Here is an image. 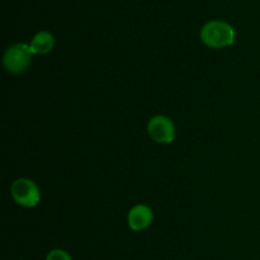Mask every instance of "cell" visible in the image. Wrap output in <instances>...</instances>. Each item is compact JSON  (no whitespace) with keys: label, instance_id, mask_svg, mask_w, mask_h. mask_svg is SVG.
<instances>
[{"label":"cell","instance_id":"6da1fadb","mask_svg":"<svg viewBox=\"0 0 260 260\" xmlns=\"http://www.w3.org/2000/svg\"><path fill=\"white\" fill-rule=\"evenodd\" d=\"M201 40L208 47H226L235 42V29L222 20H211L201 29Z\"/></svg>","mask_w":260,"mask_h":260},{"label":"cell","instance_id":"7a4b0ae2","mask_svg":"<svg viewBox=\"0 0 260 260\" xmlns=\"http://www.w3.org/2000/svg\"><path fill=\"white\" fill-rule=\"evenodd\" d=\"M30 56H32L30 46L25 43H18L5 51L3 62L9 73L20 74L29 66Z\"/></svg>","mask_w":260,"mask_h":260},{"label":"cell","instance_id":"3957f363","mask_svg":"<svg viewBox=\"0 0 260 260\" xmlns=\"http://www.w3.org/2000/svg\"><path fill=\"white\" fill-rule=\"evenodd\" d=\"M13 198L23 207H35L41 200V192L37 184L27 178L17 179L10 188Z\"/></svg>","mask_w":260,"mask_h":260},{"label":"cell","instance_id":"277c9868","mask_svg":"<svg viewBox=\"0 0 260 260\" xmlns=\"http://www.w3.org/2000/svg\"><path fill=\"white\" fill-rule=\"evenodd\" d=\"M150 137L159 144H170L175 139V127L170 118L165 116H155L147 124Z\"/></svg>","mask_w":260,"mask_h":260},{"label":"cell","instance_id":"5b68a950","mask_svg":"<svg viewBox=\"0 0 260 260\" xmlns=\"http://www.w3.org/2000/svg\"><path fill=\"white\" fill-rule=\"evenodd\" d=\"M152 220H154V213L151 208L145 205L135 206L128 213V226L134 231L145 230L151 225Z\"/></svg>","mask_w":260,"mask_h":260},{"label":"cell","instance_id":"8992f818","mask_svg":"<svg viewBox=\"0 0 260 260\" xmlns=\"http://www.w3.org/2000/svg\"><path fill=\"white\" fill-rule=\"evenodd\" d=\"M29 46L32 53L45 55V53H48L53 48V46H55V38L47 30H41V32H38L33 37Z\"/></svg>","mask_w":260,"mask_h":260},{"label":"cell","instance_id":"52a82bcc","mask_svg":"<svg viewBox=\"0 0 260 260\" xmlns=\"http://www.w3.org/2000/svg\"><path fill=\"white\" fill-rule=\"evenodd\" d=\"M46 260H73V259H71L70 254L66 253L65 250L55 249V250H51L50 253H48Z\"/></svg>","mask_w":260,"mask_h":260}]
</instances>
